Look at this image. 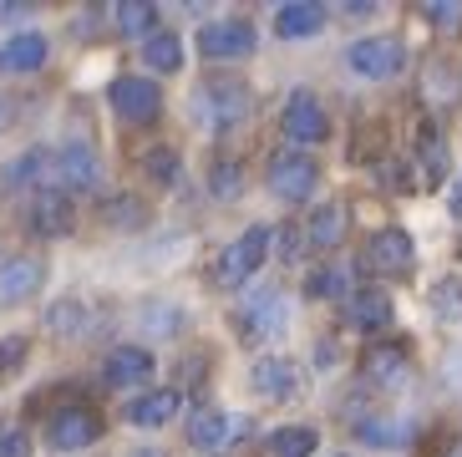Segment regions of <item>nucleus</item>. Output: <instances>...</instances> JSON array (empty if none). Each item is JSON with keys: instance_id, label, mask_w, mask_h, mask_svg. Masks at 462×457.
<instances>
[{"instance_id": "obj_1", "label": "nucleus", "mask_w": 462, "mask_h": 457, "mask_svg": "<svg viewBox=\"0 0 462 457\" xmlns=\"http://www.w3.org/2000/svg\"><path fill=\"white\" fill-rule=\"evenodd\" d=\"M249 112H254V97H249L245 81H204V87L193 92V117H199V127H208V133H229V127H239Z\"/></svg>"}, {"instance_id": "obj_2", "label": "nucleus", "mask_w": 462, "mask_h": 457, "mask_svg": "<svg viewBox=\"0 0 462 457\" xmlns=\"http://www.w3.org/2000/svg\"><path fill=\"white\" fill-rule=\"evenodd\" d=\"M270 244H274V234L264 224L245 228V234H239V239L218 255L214 284H218V290H239V284H249V280H254V269L264 265V255H270Z\"/></svg>"}, {"instance_id": "obj_3", "label": "nucleus", "mask_w": 462, "mask_h": 457, "mask_svg": "<svg viewBox=\"0 0 462 457\" xmlns=\"http://www.w3.org/2000/svg\"><path fill=\"white\" fill-rule=\"evenodd\" d=\"M270 193L274 199H285V203H300V199H310L315 193V183H320V163L315 158H305L300 148H290V153H274L270 158Z\"/></svg>"}, {"instance_id": "obj_4", "label": "nucleus", "mask_w": 462, "mask_h": 457, "mask_svg": "<svg viewBox=\"0 0 462 457\" xmlns=\"http://www.w3.org/2000/svg\"><path fill=\"white\" fill-rule=\"evenodd\" d=\"M107 102H112V112L123 122H133V127L158 122V112H163V92H158L152 77H117L107 87Z\"/></svg>"}, {"instance_id": "obj_5", "label": "nucleus", "mask_w": 462, "mask_h": 457, "mask_svg": "<svg viewBox=\"0 0 462 457\" xmlns=\"http://www.w3.org/2000/svg\"><path fill=\"white\" fill-rule=\"evenodd\" d=\"M254 46H259V31L249 26V21H239V15L208 21V26L199 31V51H204L208 61H239V56H249Z\"/></svg>"}, {"instance_id": "obj_6", "label": "nucleus", "mask_w": 462, "mask_h": 457, "mask_svg": "<svg viewBox=\"0 0 462 457\" xmlns=\"http://www.w3.org/2000/svg\"><path fill=\"white\" fill-rule=\"evenodd\" d=\"M280 127H285V137L295 143V148H310V143H326V137H330V117H326V107H320V97H315V92H295V97H290Z\"/></svg>"}, {"instance_id": "obj_7", "label": "nucleus", "mask_w": 462, "mask_h": 457, "mask_svg": "<svg viewBox=\"0 0 462 457\" xmlns=\"http://www.w3.org/2000/svg\"><path fill=\"white\" fill-rule=\"evenodd\" d=\"M97 432H102L97 412H87V406H61L46 422V443H51V452H82V447L97 443Z\"/></svg>"}, {"instance_id": "obj_8", "label": "nucleus", "mask_w": 462, "mask_h": 457, "mask_svg": "<svg viewBox=\"0 0 462 457\" xmlns=\"http://www.w3.org/2000/svg\"><path fill=\"white\" fill-rule=\"evenodd\" d=\"M346 61H351L361 77L381 81V77H396V71L407 67V51H402V41H392V36H366L346 51Z\"/></svg>"}, {"instance_id": "obj_9", "label": "nucleus", "mask_w": 462, "mask_h": 457, "mask_svg": "<svg viewBox=\"0 0 462 457\" xmlns=\"http://www.w3.org/2000/svg\"><path fill=\"white\" fill-rule=\"evenodd\" d=\"M239 325H245V336H285L290 331V305L280 290H254L239 310Z\"/></svg>"}, {"instance_id": "obj_10", "label": "nucleus", "mask_w": 462, "mask_h": 457, "mask_svg": "<svg viewBox=\"0 0 462 457\" xmlns=\"http://www.w3.org/2000/svg\"><path fill=\"white\" fill-rule=\"evenodd\" d=\"M366 259H371V269H381V275H411V265H417L411 234L407 228H381L376 239H371Z\"/></svg>"}, {"instance_id": "obj_11", "label": "nucleus", "mask_w": 462, "mask_h": 457, "mask_svg": "<svg viewBox=\"0 0 462 457\" xmlns=\"http://www.w3.org/2000/svg\"><path fill=\"white\" fill-rule=\"evenodd\" d=\"M42 275L46 265L36 255H15L0 265V305H21V300H31L36 290H42Z\"/></svg>"}, {"instance_id": "obj_12", "label": "nucleus", "mask_w": 462, "mask_h": 457, "mask_svg": "<svg viewBox=\"0 0 462 457\" xmlns=\"http://www.w3.org/2000/svg\"><path fill=\"white\" fill-rule=\"evenodd\" d=\"M56 178H61V189L82 193V189H97V178H102V163L87 143H67V148L56 153Z\"/></svg>"}, {"instance_id": "obj_13", "label": "nucleus", "mask_w": 462, "mask_h": 457, "mask_svg": "<svg viewBox=\"0 0 462 457\" xmlns=\"http://www.w3.org/2000/svg\"><path fill=\"white\" fill-rule=\"evenodd\" d=\"M102 377H107V387H143V381L152 377V350H143V346H117V350H107Z\"/></svg>"}, {"instance_id": "obj_14", "label": "nucleus", "mask_w": 462, "mask_h": 457, "mask_svg": "<svg viewBox=\"0 0 462 457\" xmlns=\"http://www.w3.org/2000/svg\"><path fill=\"white\" fill-rule=\"evenodd\" d=\"M173 412H183V391L163 387V391H143V396H133L123 417L133 422V427H163V422H173Z\"/></svg>"}, {"instance_id": "obj_15", "label": "nucleus", "mask_w": 462, "mask_h": 457, "mask_svg": "<svg viewBox=\"0 0 462 457\" xmlns=\"http://www.w3.org/2000/svg\"><path fill=\"white\" fill-rule=\"evenodd\" d=\"M346 315H351V325H361V331H381V325H392V295H386L381 284H361V290H351V300H346Z\"/></svg>"}, {"instance_id": "obj_16", "label": "nucleus", "mask_w": 462, "mask_h": 457, "mask_svg": "<svg viewBox=\"0 0 462 457\" xmlns=\"http://www.w3.org/2000/svg\"><path fill=\"white\" fill-rule=\"evenodd\" d=\"M234 437V422L229 412H218V406H199L189 417V443L199 447V452H224Z\"/></svg>"}, {"instance_id": "obj_17", "label": "nucleus", "mask_w": 462, "mask_h": 457, "mask_svg": "<svg viewBox=\"0 0 462 457\" xmlns=\"http://www.w3.org/2000/svg\"><path fill=\"white\" fill-rule=\"evenodd\" d=\"M315 31H326V5H315V0H290V5L274 11V36L300 41L315 36Z\"/></svg>"}, {"instance_id": "obj_18", "label": "nucleus", "mask_w": 462, "mask_h": 457, "mask_svg": "<svg viewBox=\"0 0 462 457\" xmlns=\"http://www.w3.org/2000/svg\"><path fill=\"white\" fill-rule=\"evenodd\" d=\"M254 391L259 396H274V402L295 396L300 391V366L285 361V356H264V361L254 366Z\"/></svg>"}, {"instance_id": "obj_19", "label": "nucleus", "mask_w": 462, "mask_h": 457, "mask_svg": "<svg viewBox=\"0 0 462 457\" xmlns=\"http://www.w3.org/2000/svg\"><path fill=\"white\" fill-rule=\"evenodd\" d=\"M46 56H51V41H46L42 31H21V36H11L0 46V67L5 71H36V67H46Z\"/></svg>"}, {"instance_id": "obj_20", "label": "nucleus", "mask_w": 462, "mask_h": 457, "mask_svg": "<svg viewBox=\"0 0 462 457\" xmlns=\"http://www.w3.org/2000/svg\"><path fill=\"white\" fill-rule=\"evenodd\" d=\"M71 199L67 193H36L31 199V228L42 234V239H56V234H67L71 228Z\"/></svg>"}, {"instance_id": "obj_21", "label": "nucleus", "mask_w": 462, "mask_h": 457, "mask_svg": "<svg viewBox=\"0 0 462 457\" xmlns=\"http://www.w3.org/2000/svg\"><path fill=\"white\" fill-rule=\"evenodd\" d=\"M361 366H366V377L376 381V387H402L411 361H407V350H402V346H371Z\"/></svg>"}, {"instance_id": "obj_22", "label": "nucleus", "mask_w": 462, "mask_h": 457, "mask_svg": "<svg viewBox=\"0 0 462 457\" xmlns=\"http://www.w3.org/2000/svg\"><path fill=\"white\" fill-rule=\"evenodd\" d=\"M340 239H346V209L340 203H320L310 214V224H305V244L310 249H336Z\"/></svg>"}, {"instance_id": "obj_23", "label": "nucleus", "mask_w": 462, "mask_h": 457, "mask_svg": "<svg viewBox=\"0 0 462 457\" xmlns=\"http://www.w3.org/2000/svg\"><path fill=\"white\" fill-rule=\"evenodd\" d=\"M112 21H117L123 36H143V41H148L152 31H158V5H148V0H123V5L112 11Z\"/></svg>"}, {"instance_id": "obj_24", "label": "nucleus", "mask_w": 462, "mask_h": 457, "mask_svg": "<svg viewBox=\"0 0 462 457\" xmlns=\"http://www.w3.org/2000/svg\"><path fill=\"white\" fill-rule=\"evenodd\" d=\"M143 61H148L152 71H178L183 67V41H178L173 31H152V36L143 41Z\"/></svg>"}, {"instance_id": "obj_25", "label": "nucleus", "mask_w": 462, "mask_h": 457, "mask_svg": "<svg viewBox=\"0 0 462 457\" xmlns=\"http://www.w3.org/2000/svg\"><path fill=\"white\" fill-rule=\"evenodd\" d=\"M315 443H320V437H315V427H280L270 437V452L274 457H310Z\"/></svg>"}, {"instance_id": "obj_26", "label": "nucleus", "mask_w": 462, "mask_h": 457, "mask_svg": "<svg viewBox=\"0 0 462 457\" xmlns=\"http://www.w3.org/2000/svg\"><path fill=\"white\" fill-rule=\"evenodd\" d=\"M432 310L442 315V321H462V280H437L432 284Z\"/></svg>"}, {"instance_id": "obj_27", "label": "nucleus", "mask_w": 462, "mask_h": 457, "mask_svg": "<svg viewBox=\"0 0 462 457\" xmlns=\"http://www.w3.org/2000/svg\"><path fill=\"white\" fill-rule=\"evenodd\" d=\"M346 284H351V280H346V269H340V265L315 269V275H310V295H315V300H330V295H340Z\"/></svg>"}, {"instance_id": "obj_28", "label": "nucleus", "mask_w": 462, "mask_h": 457, "mask_svg": "<svg viewBox=\"0 0 462 457\" xmlns=\"http://www.w3.org/2000/svg\"><path fill=\"white\" fill-rule=\"evenodd\" d=\"M42 163H46V153H26V158H15L11 168H5V189H21V183H31V178H42Z\"/></svg>"}, {"instance_id": "obj_29", "label": "nucleus", "mask_w": 462, "mask_h": 457, "mask_svg": "<svg viewBox=\"0 0 462 457\" xmlns=\"http://www.w3.org/2000/svg\"><path fill=\"white\" fill-rule=\"evenodd\" d=\"M361 437H366V443H381V447H396V443H407V427H402V422H361Z\"/></svg>"}, {"instance_id": "obj_30", "label": "nucleus", "mask_w": 462, "mask_h": 457, "mask_svg": "<svg viewBox=\"0 0 462 457\" xmlns=\"http://www.w3.org/2000/svg\"><path fill=\"white\" fill-rule=\"evenodd\" d=\"M46 325H51V331H61V336H77V331H82V305H71V300H61V305H51V315H46Z\"/></svg>"}, {"instance_id": "obj_31", "label": "nucleus", "mask_w": 462, "mask_h": 457, "mask_svg": "<svg viewBox=\"0 0 462 457\" xmlns=\"http://www.w3.org/2000/svg\"><path fill=\"white\" fill-rule=\"evenodd\" d=\"M143 163H148V173L158 178V183H173V178H178V153L173 148H152Z\"/></svg>"}, {"instance_id": "obj_32", "label": "nucleus", "mask_w": 462, "mask_h": 457, "mask_svg": "<svg viewBox=\"0 0 462 457\" xmlns=\"http://www.w3.org/2000/svg\"><path fill=\"white\" fill-rule=\"evenodd\" d=\"M26 350H31L26 336H5V340H0V377H5V371H15V366L26 361Z\"/></svg>"}, {"instance_id": "obj_33", "label": "nucleus", "mask_w": 462, "mask_h": 457, "mask_svg": "<svg viewBox=\"0 0 462 457\" xmlns=\"http://www.w3.org/2000/svg\"><path fill=\"white\" fill-rule=\"evenodd\" d=\"M421 11H427V21H437V26H462V5L457 0H427Z\"/></svg>"}, {"instance_id": "obj_34", "label": "nucleus", "mask_w": 462, "mask_h": 457, "mask_svg": "<svg viewBox=\"0 0 462 457\" xmlns=\"http://www.w3.org/2000/svg\"><path fill=\"white\" fill-rule=\"evenodd\" d=\"M0 457H31L26 427H5V432H0Z\"/></svg>"}, {"instance_id": "obj_35", "label": "nucleus", "mask_w": 462, "mask_h": 457, "mask_svg": "<svg viewBox=\"0 0 462 457\" xmlns=\"http://www.w3.org/2000/svg\"><path fill=\"white\" fill-rule=\"evenodd\" d=\"M208 189L224 193V199H234V193H239V173H234V163H218L214 178H208Z\"/></svg>"}, {"instance_id": "obj_36", "label": "nucleus", "mask_w": 462, "mask_h": 457, "mask_svg": "<svg viewBox=\"0 0 462 457\" xmlns=\"http://www.w3.org/2000/svg\"><path fill=\"white\" fill-rule=\"evenodd\" d=\"M280 244H285V249H280V255H285V259H290V265H295V259H300V255H305V249H300V244H305V234H300V228H295V224H290V228H280Z\"/></svg>"}, {"instance_id": "obj_37", "label": "nucleus", "mask_w": 462, "mask_h": 457, "mask_svg": "<svg viewBox=\"0 0 462 457\" xmlns=\"http://www.w3.org/2000/svg\"><path fill=\"white\" fill-rule=\"evenodd\" d=\"M442 371H448V387H462V350H452L448 361H442Z\"/></svg>"}, {"instance_id": "obj_38", "label": "nucleus", "mask_w": 462, "mask_h": 457, "mask_svg": "<svg viewBox=\"0 0 462 457\" xmlns=\"http://www.w3.org/2000/svg\"><path fill=\"white\" fill-rule=\"evenodd\" d=\"M448 209H452V214L462 219V178H457V183H452V193H448Z\"/></svg>"}, {"instance_id": "obj_39", "label": "nucleus", "mask_w": 462, "mask_h": 457, "mask_svg": "<svg viewBox=\"0 0 462 457\" xmlns=\"http://www.w3.org/2000/svg\"><path fill=\"white\" fill-rule=\"evenodd\" d=\"M133 457H163V452H133Z\"/></svg>"}, {"instance_id": "obj_40", "label": "nucleus", "mask_w": 462, "mask_h": 457, "mask_svg": "<svg viewBox=\"0 0 462 457\" xmlns=\"http://www.w3.org/2000/svg\"><path fill=\"white\" fill-rule=\"evenodd\" d=\"M0 117H5V102H0Z\"/></svg>"}, {"instance_id": "obj_41", "label": "nucleus", "mask_w": 462, "mask_h": 457, "mask_svg": "<svg viewBox=\"0 0 462 457\" xmlns=\"http://www.w3.org/2000/svg\"><path fill=\"white\" fill-rule=\"evenodd\" d=\"M452 457H462V447H457V452H452Z\"/></svg>"}]
</instances>
